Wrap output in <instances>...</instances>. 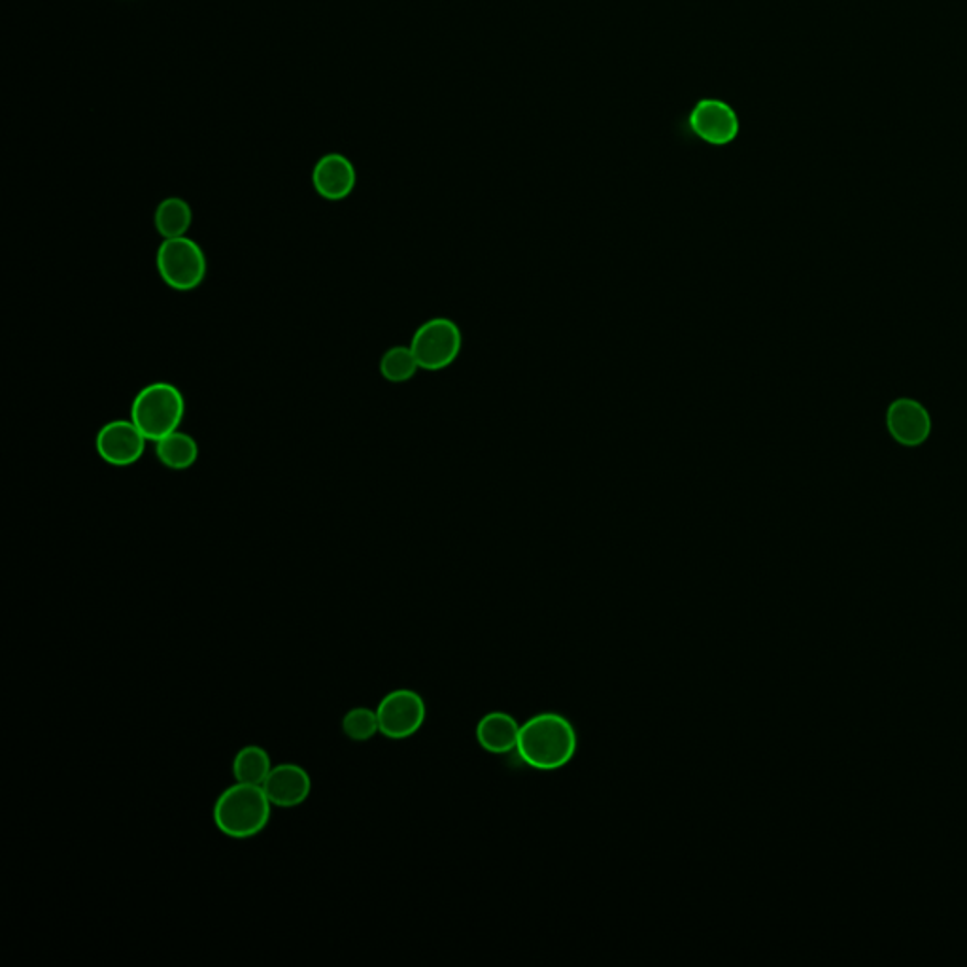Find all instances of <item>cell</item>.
Here are the masks:
<instances>
[{"instance_id": "obj_3", "label": "cell", "mask_w": 967, "mask_h": 967, "mask_svg": "<svg viewBox=\"0 0 967 967\" xmlns=\"http://www.w3.org/2000/svg\"><path fill=\"white\" fill-rule=\"evenodd\" d=\"M129 416L148 441H161L182 425L186 399L175 383L151 382L135 396Z\"/></svg>"}, {"instance_id": "obj_6", "label": "cell", "mask_w": 967, "mask_h": 967, "mask_svg": "<svg viewBox=\"0 0 967 967\" xmlns=\"http://www.w3.org/2000/svg\"><path fill=\"white\" fill-rule=\"evenodd\" d=\"M380 735L386 739L404 740L418 734L428 718L422 695L410 689L391 690L377 707Z\"/></svg>"}, {"instance_id": "obj_4", "label": "cell", "mask_w": 967, "mask_h": 967, "mask_svg": "<svg viewBox=\"0 0 967 967\" xmlns=\"http://www.w3.org/2000/svg\"><path fill=\"white\" fill-rule=\"evenodd\" d=\"M157 273L175 292H193L207 278V255L189 237L167 239L157 248Z\"/></svg>"}, {"instance_id": "obj_7", "label": "cell", "mask_w": 967, "mask_h": 967, "mask_svg": "<svg viewBox=\"0 0 967 967\" xmlns=\"http://www.w3.org/2000/svg\"><path fill=\"white\" fill-rule=\"evenodd\" d=\"M148 439L133 420H112L98 429L95 449L101 460L112 467H130L143 460Z\"/></svg>"}, {"instance_id": "obj_16", "label": "cell", "mask_w": 967, "mask_h": 967, "mask_svg": "<svg viewBox=\"0 0 967 967\" xmlns=\"http://www.w3.org/2000/svg\"><path fill=\"white\" fill-rule=\"evenodd\" d=\"M420 370L418 359L410 346H393L390 350L383 351L380 357V375L383 380L391 383H404L416 377V372Z\"/></svg>"}, {"instance_id": "obj_17", "label": "cell", "mask_w": 967, "mask_h": 967, "mask_svg": "<svg viewBox=\"0 0 967 967\" xmlns=\"http://www.w3.org/2000/svg\"><path fill=\"white\" fill-rule=\"evenodd\" d=\"M340 729L354 743H369L380 734L377 708H350L340 721Z\"/></svg>"}, {"instance_id": "obj_9", "label": "cell", "mask_w": 967, "mask_h": 967, "mask_svg": "<svg viewBox=\"0 0 967 967\" xmlns=\"http://www.w3.org/2000/svg\"><path fill=\"white\" fill-rule=\"evenodd\" d=\"M886 429L897 444L905 449H916L932 435V416L921 401L900 397L886 409Z\"/></svg>"}, {"instance_id": "obj_12", "label": "cell", "mask_w": 967, "mask_h": 967, "mask_svg": "<svg viewBox=\"0 0 967 967\" xmlns=\"http://www.w3.org/2000/svg\"><path fill=\"white\" fill-rule=\"evenodd\" d=\"M519 727L513 714L494 711L484 714L476 724V740L490 754L516 753Z\"/></svg>"}, {"instance_id": "obj_13", "label": "cell", "mask_w": 967, "mask_h": 967, "mask_svg": "<svg viewBox=\"0 0 967 967\" xmlns=\"http://www.w3.org/2000/svg\"><path fill=\"white\" fill-rule=\"evenodd\" d=\"M156 455L162 467L170 471H186L199 460V444L186 431H175L156 442Z\"/></svg>"}, {"instance_id": "obj_11", "label": "cell", "mask_w": 967, "mask_h": 967, "mask_svg": "<svg viewBox=\"0 0 967 967\" xmlns=\"http://www.w3.org/2000/svg\"><path fill=\"white\" fill-rule=\"evenodd\" d=\"M356 182V167L343 154H325L312 169V188L325 201H345Z\"/></svg>"}, {"instance_id": "obj_2", "label": "cell", "mask_w": 967, "mask_h": 967, "mask_svg": "<svg viewBox=\"0 0 967 967\" xmlns=\"http://www.w3.org/2000/svg\"><path fill=\"white\" fill-rule=\"evenodd\" d=\"M273 803L261 786L237 782L221 790L212 807L216 830L233 841L257 838L273 818Z\"/></svg>"}, {"instance_id": "obj_15", "label": "cell", "mask_w": 967, "mask_h": 967, "mask_svg": "<svg viewBox=\"0 0 967 967\" xmlns=\"http://www.w3.org/2000/svg\"><path fill=\"white\" fill-rule=\"evenodd\" d=\"M273 758L266 748L261 745H246L234 754L231 771L237 782L261 786L269 772L273 771Z\"/></svg>"}, {"instance_id": "obj_8", "label": "cell", "mask_w": 967, "mask_h": 967, "mask_svg": "<svg viewBox=\"0 0 967 967\" xmlns=\"http://www.w3.org/2000/svg\"><path fill=\"white\" fill-rule=\"evenodd\" d=\"M690 129L711 146H727L739 137L740 122L732 104L721 98H703L690 114Z\"/></svg>"}, {"instance_id": "obj_5", "label": "cell", "mask_w": 967, "mask_h": 967, "mask_svg": "<svg viewBox=\"0 0 967 967\" xmlns=\"http://www.w3.org/2000/svg\"><path fill=\"white\" fill-rule=\"evenodd\" d=\"M420 369L437 372L449 369L460 357L463 335L460 325L450 318H431L423 322L410 340Z\"/></svg>"}, {"instance_id": "obj_10", "label": "cell", "mask_w": 967, "mask_h": 967, "mask_svg": "<svg viewBox=\"0 0 967 967\" xmlns=\"http://www.w3.org/2000/svg\"><path fill=\"white\" fill-rule=\"evenodd\" d=\"M266 798L278 809H295L308 801L312 793L311 772L293 761L276 764L261 785Z\"/></svg>"}, {"instance_id": "obj_14", "label": "cell", "mask_w": 967, "mask_h": 967, "mask_svg": "<svg viewBox=\"0 0 967 967\" xmlns=\"http://www.w3.org/2000/svg\"><path fill=\"white\" fill-rule=\"evenodd\" d=\"M191 223H193L191 207L180 197H167L157 204L154 225L162 241L188 237Z\"/></svg>"}, {"instance_id": "obj_1", "label": "cell", "mask_w": 967, "mask_h": 967, "mask_svg": "<svg viewBox=\"0 0 967 967\" xmlns=\"http://www.w3.org/2000/svg\"><path fill=\"white\" fill-rule=\"evenodd\" d=\"M577 732L564 714L540 713L519 727L516 754L537 771H558L577 754Z\"/></svg>"}]
</instances>
